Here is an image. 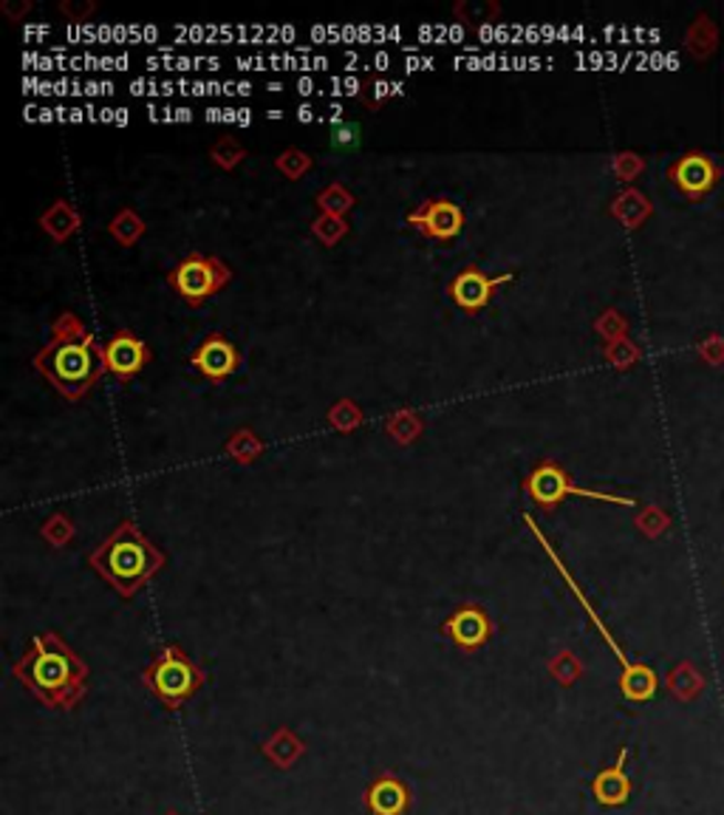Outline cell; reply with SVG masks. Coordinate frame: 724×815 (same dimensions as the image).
Masks as SVG:
<instances>
[{
	"label": "cell",
	"mask_w": 724,
	"mask_h": 815,
	"mask_svg": "<svg viewBox=\"0 0 724 815\" xmlns=\"http://www.w3.org/2000/svg\"><path fill=\"white\" fill-rule=\"evenodd\" d=\"M32 366L69 403L88 397L108 372L105 346L96 343L91 328L74 312H63L52 323V337L34 354Z\"/></svg>",
	"instance_id": "cell-1"
},
{
	"label": "cell",
	"mask_w": 724,
	"mask_h": 815,
	"mask_svg": "<svg viewBox=\"0 0 724 815\" xmlns=\"http://www.w3.org/2000/svg\"><path fill=\"white\" fill-rule=\"evenodd\" d=\"M12 675L52 711H74L88 693V666L57 631H40L14 660Z\"/></svg>",
	"instance_id": "cell-2"
},
{
	"label": "cell",
	"mask_w": 724,
	"mask_h": 815,
	"mask_svg": "<svg viewBox=\"0 0 724 815\" xmlns=\"http://www.w3.org/2000/svg\"><path fill=\"white\" fill-rule=\"evenodd\" d=\"M85 561L123 600L139 595L150 578L167 566L165 550H159L130 519L119 521L114 533L94 553H88Z\"/></svg>",
	"instance_id": "cell-3"
},
{
	"label": "cell",
	"mask_w": 724,
	"mask_h": 815,
	"mask_svg": "<svg viewBox=\"0 0 724 815\" xmlns=\"http://www.w3.org/2000/svg\"><path fill=\"white\" fill-rule=\"evenodd\" d=\"M141 682L159 700L161 708L176 711L204 688L207 671L181 646L167 642V646H161V651H156L154 660L145 666Z\"/></svg>",
	"instance_id": "cell-4"
},
{
	"label": "cell",
	"mask_w": 724,
	"mask_h": 815,
	"mask_svg": "<svg viewBox=\"0 0 724 815\" xmlns=\"http://www.w3.org/2000/svg\"><path fill=\"white\" fill-rule=\"evenodd\" d=\"M524 493L526 499L533 501L535 508H541L544 513H552L558 508L560 501L566 499H589V501H606V504H620V508H634L637 499H626V495L615 493H602V490H589V488H577L575 479H571L569 470L560 468L555 459H544V462L535 464L524 479Z\"/></svg>",
	"instance_id": "cell-5"
},
{
	"label": "cell",
	"mask_w": 724,
	"mask_h": 815,
	"mask_svg": "<svg viewBox=\"0 0 724 815\" xmlns=\"http://www.w3.org/2000/svg\"><path fill=\"white\" fill-rule=\"evenodd\" d=\"M524 521L529 526H533V533L538 535V541H541V544H544V550H546V553H549V558L555 561V566H558V570H560V575H564V581H566V584H569V589L575 592L577 600L584 604L586 615H589L591 623H595L597 629H600L602 640L609 642V649L615 651L617 662H620V666H622V677H620L622 697H626V700H629V702H648V700H651V697H654V693H657V675H654V671H651V668H648L646 662H634V660H629V657H626V651H622L620 646H617V640H615V637H611V631L606 629V626H602V620H600V617H597V612L591 609V604L584 597L580 586H577L575 581H571V575H569V572H566V566L560 564V558H558V555H555V550H552V546H549V541H546L544 533H541L538 526H535L533 515H524Z\"/></svg>",
	"instance_id": "cell-6"
},
{
	"label": "cell",
	"mask_w": 724,
	"mask_h": 815,
	"mask_svg": "<svg viewBox=\"0 0 724 815\" xmlns=\"http://www.w3.org/2000/svg\"><path fill=\"white\" fill-rule=\"evenodd\" d=\"M232 281V270L221 258L204 252H187L174 270L167 272V286L187 303V306H204L212 295H219Z\"/></svg>",
	"instance_id": "cell-7"
},
{
	"label": "cell",
	"mask_w": 724,
	"mask_h": 815,
	"mask_svg": "<svg viewBox=\"0 0 724 815\" xmlns=\"http://www.w3.org/2000/svg\"><path fill=\"white\" fill-rule=\"evenodd\" d=\"M513 272H501V275H487V272L470 263L464 270H459L453 275V281L448 283V295L455 306L468 312V315H479L490 306L495 292L506 283H513Z\"/></svg>",
	"instance_id": "cell-8"
},
{
	"label": "cell",
	"mask_w": 724,
	"mask_h": 815,
	"mask_svg": "<svg viewBox=\"0 0 724 815\" xmlns=\"http://www.w3.org/2000/svg\"><path fill=\"white\" fill-rule=\"evenodd\" d=\"M408 224L417 232H422L430 241H455L462 236L464 224H468V216L453 199H428L417 207L413 212H408Z\"/></svg>",
	"instance_id": "cell-9"
},
{
	"label": "cell",
	"mask_w": 724,
	"mask_h": 815,
	"mask_svg": "<svg viewBox=\"0 0 724 815\" xmlns=\"http://www.w3.org/2000/svg\"><path fill=\"white\" fill-rule=\"evenodd\" d=\"M241 363H244V357H241L238 346L221 332L207 334L190 354V366L207 383H227L241 368Z\"/></svg>",
	"instance_id": "cell-10"
},
{
	"label": "cell",
	"mask_w": 724,
	"mask_h": 815,
	"mask_svg": "<svg viewBox=\"0 0 724 815\" xmlns=\"http://www.w3.org/2000/svg\"><path fill=\"white\" fill-rule=\"evenodd\" d=\"M495 623L487 615L484 606L464 604L459 609L450 612L448 620L442 623V635L450 642H455L462 651H479L484 649L490 640H493Z\"/></svg>",
	"instance_id": "cell-11"
},
{
	"label": "cell",
	"mask_w": 724,
	"mask_h": 815,
	"mask_svg": "<svg viewBox=\"0 0 724 815\" xmlns=\"http://www.w3.org/2000/svg\"><path fill=\"white\" fill-rule=\"evenodd\" d=\"M718 176L722 174H718L716 161L707 154H699V150L680 156V159L668 167V179H671L673 187L691 201L705 199L713 187L718 185Z\"/></svg>",
	"instance_id": "cell-12"
},
{
	"label": "cell",
	"mask_w": 724,
	"mask_h": 815,
	"mask_svg": "<svg viewBox=\"0 0 724 815\" xmlns=\"http://www.w3.org/2000/svg\"><path fill=\"white\" fill-rule=\"evenodd\" d=\"M148 363H150V346L141 341L139 334L130 332V328H119V332H114V337L105 343V366H108V374H114L119 383H128V379L139 377Z\"/></svg>",
	"instance_id": "cell-13"
},
{
	"label": "cell",
	"mask_w": 724,
	"mask_h": 815,
	"mask_svg": "<svg viewBox=\"0 0 724 815\" xmlns=\"http://www.w3.org/2000/svg\"><path fill=\"white\" fill-rule=\"evenodd\" d=\"M366 807L371 815H405L410 807V790L394 773H382L368 784Z\"/></svg>",
	"instance_id": "cell-14"
},
{
	"label": "cell",
	"mask_w": 724,
	"mask_h": 815,
	"mask_svg": "<svg viewBox=\"0 0 724 815\" xmlns=\"http://www.w3.org/2000/svg\"><path fill=\"white\" fill-rule=\"evenodd\" d=\"M626 762H629V751L622 748L617 762L597 773L595 782H591L595 802L602 804V807H622L631 798V779L626 773Z\"/></svg>",
	"instance_id": "cell-15"
},
{
	"label": "cell",
	"mask_w": 724,
	"mask_h": 815,
	"mask_svg": "<svg viewBox=\"0 0 724 815\" xmlns=\"http://www.w3.org/2000/svg\"><path fill=\"white\" fill-rule=\"evenodd\" d=\"M40 227H43L45 236H52L57 244H63V241H69L83 227V216H80V210L71 201L57 199L40 216Z\"/></svg>",
	"instance_id": "cell-16"
},
{
	"label": "cell",
	"mask_w": 724,
	"mask_h": 815,
	"mask_svg": "<svg viewBox=\"0 0 724 815\" xmlns=\"http://www.w3.org/2000/svg\"><path fill=\"white\" fill-rule=\"evenodd\" d=\"M266 442L252 428H238L224 442V453L238 464H252L263 457Z\"/></svg>",
	"instance_id": "cell-17"
},
{
	"label": "cell",
	"mask_w": 724,
	"mask_h": 815,
	"mask_svg": "<svg viewBox=\"0 0 724 815\" xmlns=\"http://www.w3.org/2000/svg\"><path fill=\"white\" fill-rule=\"evenodd\" d=\"M108 232L119 247H134L136 241L148 232V224H145V219H141L139 212L130 210V207H123V210L111 219Z\"/></svg>",
	"instance_id": "cell-18"
},
{
	"label": "cell",
	"mask_w": 724,
	"mask_h": 815,
	"mask_svg": "<svg viewBox=\"0 0 724 815\" xmlns=\"http://www.w3.org/2000/svg\"><path fill=\"white\" fill-rule=\"evenodd\" d=\"M422 430H424L422 417H419L417 411H408V408L394 411L391 417L385 419V433H388V437L399 445L417 442V439L422 437Z\"/></svg>",
	"instance_id": "cell-19"
},
{
	"label": "cell",
	"mask_w": 724,
	"mask_h": 815,
	"mask_svg": "<svg viewBox=\"0 0 724 815\" xmlns=\"http://www.w3.org/2000/svg\"><path fill=\"white\" fill-rule=\"evenodd\" d=\"M326 422L332 425L337 433H354L359 425L366 422V414H363V408H359L354 399H337V403L328 408Z\"/></svg>",
	"instance_id": "cell-20"
},
{
	"label": "cell",
	"mask_w": 724,
	"mask_h": 815,
	"mask_svg": "<svg viewBox=\"0 0 724 815\" xmlns=\"http://www.w3.org/2000/svg\"><path fill=\"white\" fill-rule=\"evenodd\" d=\"M315 205L321 207L326 216H346L348 210H351L354 205H357V199H354V194L348 190L346 185H340V181H334V185L323 187L321 194L315 196Z\"/></svg>",
	"instance_id": "cell-21"
},
{
	"label": "cell",
	"mask_w": 724,
	"mask_h": 815,
	"mask_svg": "<svg viewBox=\"0 0 724 815\" xmlns=\"http://www.w3.org/2000/svg\"><path fill=\"white\" fill-rule=\"evenodd\" d=\"M348 232H351V227H348V221L340 219V216H326V212H323V216H317V219L312 221V236L326 247L340 244Z\"/></svg>",
	"instance_id": "cell-22"
},
{
	"label": "cell",
	"mask_w": 724,
	"mask_h": 815,
	"mask_svg": "<svg viewBox=\"0 0 724 815\" xmlns=\"http://www.w3.org/2000/svg\"><path fill=\"white\" fill-rule=\"evenodd\" d=\"M275 167L283 176H286L288 181H297V179H303L308 170H312V156L301 148H286L275 159Z\"/></svg>",
	"instance_id": "cell-23"
},
{
	"label": "cell",
	"mask_w": 724,
	"mask_h": 815,
	"mask_svg": "<svg viewBox=\"0 0 724 815\" xmlns=\"http://www.w3.org/2000/svg\"><path fill=\"white\" fill-rule=\"evenodd\" d=\"M210 159L212 165L221 167V170H235V167L246 159V150L241 148L235 139L224 136V139H219L210 148Z\"/></svg>",
	"instance_id": "cell-24"
},
{
	"label": "cell",
	"mask_w": 724,
	"mask_h": 815,
	"mask_svg": "<svg viewBox=\"0 0 724 815\" xmlns=\"http://www.w3.org/2000/svg\"><path fill=\"white\" fill-rule=\"evenodd\" d=\"M40 535L52 546H65L74 539V524H71V519L65 513H52L49 521L40 526Z\"/></svg>",
	"instance_id": "cell-25"
},
{
	"label": "cell",
	"mask_w": 724,
	"mask_h": 815,
	"mask_svg": "<svg viewBox=\"0 0 724 815\" xmlns=\"http://www.w3.org/2000/svg\"><path fill=\"white\" fill-rule=\"evenodd\" d=\"M334 134H337V136H340L343 134V139H337V142H334V145H354V142H357V134H359V130H357V125H346V128H337V130H334Z\"/></svg>",
	"instance_id": "cell-26"
}]
</instances>
